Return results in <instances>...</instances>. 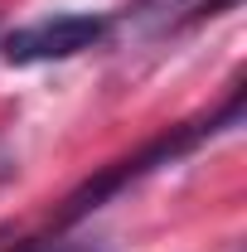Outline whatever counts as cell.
<instances>
[{"mask_svg": "<svg viewBox=\"0 0 247 252\" xmlns=\"http://www.w3.org/2000/svg\"><path fill=\"white\" fill-rule=\"evenodd\" d=\"M102 34H107V15H49L10 30L0 39V54L5 63H54L102 44Z\"/></svg>", "mask_w": 247, "mask_h": 252, "instance_id": "1", "label": "cell"}, {"mask_svg": "<svg viewBox=\"0 0 247 252\" xmlns=\"http://www.w3.org/2000/svg\"><path fill=\"white\" fill-rule=\"evenodd\" d=\"M20 252H107L97 238H44V243H25Z\"/></svg>", "mask_w": 247, "mask_h": 252, "instance_id": "2", "label": "cell"}, {"mask_svg": "<svg viewBox=\"0 0 247 252\" xmlns=\"http://www.w3.org/2000/svg\"><path fill=\"white\" fill-rule=\"evenodd\" d=\"M15 175H20V156H15V146H10V141H0V189L10 185Z\"/></svg>", "mask_w": 247, "mask_h": 252, "instance_id": "3", "label": "cell"}]
</instances>
